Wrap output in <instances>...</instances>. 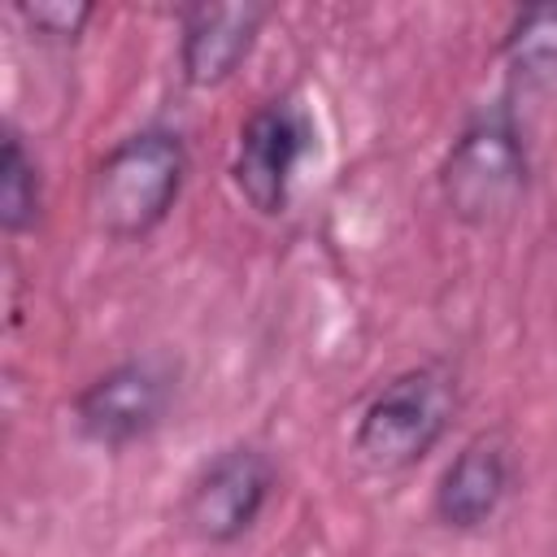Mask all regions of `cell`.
Here are the masks:
<instances>
[{"label":"cell","instance_id":"1","mask_svg":"<svg viewBox=\"0 0 557 557\" xmlns=\"http://www.w3.org/2000/svg\"><path fill=\"white\" fill-rule=\"evenodd\" d=\"M187 183V144L178 131L148 126L117 139L87 187V209L100 235L126 244L165 222Z\"/></svg>","mask_w":557,"mask_h":557},{"label":"cell","instance_id":"2","mask_svg":"<svg viewBox=\"0 0 557 557\" xmlns=\"http://www.w3.org/2000/svg\"><path fill=\"white\" fill-rule=\"evenodd\" d=\"M457 409L453 374L440 366H418L396 374L366 405L352 448L370 470H409L418 466L448 431Z\"/></svg>","mask_w":557,"mask_h":557},{"label":"cell","instance_id":"3","mask_svg":"<svg viewBox=\"0 0 557 557\" xmlns=\"http://www.w3.org/2000/svg\"><path fill=\"white\" fill-rule=\"evenodd\" d=\"M527 191V148L505 113L474 117L440 165V196L466 226H492L513 213Z\"/></svg>","mask_w":557,"mask_h":557},{"label":"cell","instance_id":"4","mask_svg":"<svg viewBox=\"0 0 557 557\" xmlns=\"http://www.w3.org/2000/svg\"><path fill=\"white\" fill-rule=\"evenodd\" d=\"M270 492H274V461L252 444H235V448H222L187 483L178 522L191 540L222 548L244 540L257 527L261 509L270 505Z\"/></svg>","mask_w":557,"mask_h":557},{"label":"cell","instance_id":"5","mask_svg":"<svg viewBox=\"0 0 557 557\" xmlns=\"http://www.w3.org/2000/svg\"><path fill=\"white\" fill-rule=\"evenodd\" d=\"M170 400H174V374L152 357H135L96 374L78 392L74 422L83 440L100 448H126L148 440L165 422Z\"/></svg>","mask_w":557,"mask_h":557},{"label":"cell","instance_id":"6","mask_svg":"<svg viewBox=\"0 0 557 557\" xmlns=\"http://www.w3.org/2000/svg\"><path fill=\"white\" fill-rule=\"evenodd\" d=\"M309 148V122L292 100H270L261 104L244 126H239V144H235V187L239 196L274 218L287 209V191H292V174L300 165Z\"/></svg>","mask_w":557,"mask_h":557},{"label":"cell","instance_id":"7","mask_svg":"<svg viewBox=\"0 0 557 557\" xmlns=\"http://www.w3.org/2000/svg\"><path fill=\"white\" fill-rule=\"evenodd\" d=\"M509 479H513V461H509L505 435L496 431L474 435L435 483V518L453 531L483 527L500 509Z\"/></svg>","mask_w":557,"mask_h":557},{"label":"cell","instance_id":"8","mask_svg":"<svg viewBox=\"0 0 557 557\" xmlns=\"http://www.w3.org/2000/svg\"><path fill=\"white\" fill-rule=\"evenodd\" d=\"M265 22V4H191L183 13L178 65L191 87L226 83L239 61L252 52V39Z\"/></svg>","mask_w":557,"mask_h":557},{"label":"cell","instance_id":"9","mask_svg":"<svg viewBox=\"0 0 557 557\" xmlns=\"http://www.w3.org/2000/svg\"><path fill=\"white\" fill-rule=\"evenodd\" d=\"M505 61L527 91L557 100V4H531L513 17L505 35Z\"/></svg>","mask_w":557,"mask_h":557},{"label":"cell","instance_id":"10","mask_svg":"<svg viewBox=\"0 0 557 557\" xmlns=\"http://www.w3.org/2000/svg\"><path fill=\"white\" fill-rule=\"evenodd\" d=\"M39 170L35 161L26 157L22 148V135L17 131H4V144H0V226L9 235H22L39 222Z\"/></svg>","mask_w":557,"mask_h":557},{"label":"cell","instance_id":"11","mask_svg":"<svg viewBox=\"0 0 557 557\" xmlns=\"http://www.w3.org/2000/svg\"><path fill=\"white\" fill-rule=\"evenodd\" d=\"M17 13L39 39H52V44H74L91 22V4H65V0H26L17 4Z\"/></svg>","mask_w":557,"mask_h":557}]
</instances>
